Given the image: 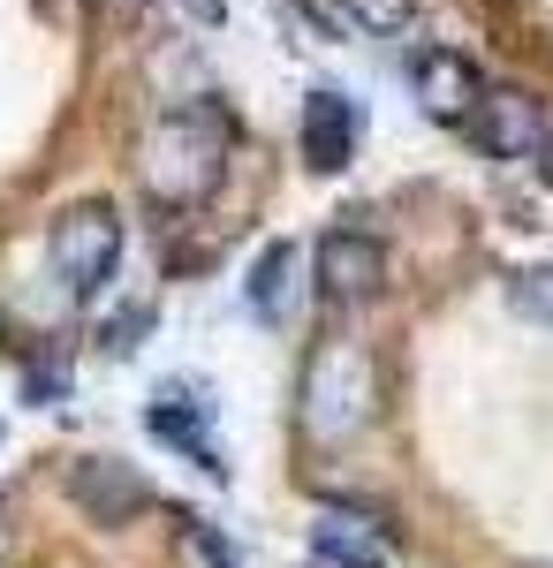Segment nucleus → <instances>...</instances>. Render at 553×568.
Instances as JSON below:
<instances>
[{
	"mask_svg": "<svg viewBox=\"0 0 553 568\" xmlns=\"http://www.w3.org/2000/svg\"><path fill=\"white\" fill-rule=\"evenodd\" d=\"M228 160H235V114L220 99H174V106L152 114V130L137 136V182L168 213L205 205L228 182Z\"/></svg>",
	"mask_w": 553,
	"mask_h": 568,
	"instance_id": "obj_1",
	"label": "nucleus"
},
{
	"mask_svg": "<svg viewBox=\"0 0 553 568\" xmlns=\"http://www.w3.org/2000/svg\"><path fill=\"white\" fill-rule=\"evenodd\" d=\"M380 417V356L364 342H341L326 334L319 349L303 356V379H296V425L319 447H341V439L372 433Z\"/></svg>",
	"mask_w": 553,
	"mask_h": 568,
	"instance_id": "obj_2",
	"label": "nucleus"
},
{
	"mask_svg": "<svg viewBox=\"0 0 553 568\" xmlns=\"http://www.w3.org/2000/svg\"><path fill=\"white\" fill-rule=\"evenodd\" d=\"M122 251H129V220L114 197H77V205H61L53 227H46V258H53V281L91 304L114 273H122Z\"/></svg>",
	"mask_w": 553,
	"mask_h": 568,
	"instance_id": "obj_3",
	"label": "nucleus"
},
{
	"mask_svg": "<svg viewBox=\"0 0 553 568\" xmlns=\"http://www.w3.org/2000/svg\"><path fill=\"white\" fill-rule=\"evenodd\" d=\"M213 417H220V402H213L205 379H160V387H152V409H144L152 439H168L174 455H190L205 478H228V455H220V439H213Z\"/></svg>",
	"mask_w": 553,
	"mask_h": 568,
	"instance_id": "obj_4",
	"label": "nucleus"
},
{
	"mask_svg": "<svg viewBox=\"0 0 553 568\" xmlns=\"http://www.w3.org/2000/svg\"><path fill=\"white\" fill-rule=\"evenodd\" d=\"M470 144L485 152V160H501V168H523V160H539L546 152V99H531V91L515 84H485V99H477V114L463 122Z\"/></svg>",
	"mask_w": 553,
	"mask_h": 568,
	"instance_id": "obj_5",
	"label": "nucleus"
},
{
	"mask_svg": "<svg viewBox=\"0 0 553 568\" xmlns=\"http://www.w3.org/2000/svg\"><path fill=\"white\" fill-rule=\"evenodd\" d=\"M311 281H319V296L326 304H372L386 288V243L372 227H326L319 243H311Z\"/></svg>",
	"mask_w": 553,
	"mask_h": 568,
	"instance_id": "obj_6",
	"label": "nucleus"
},
{
	"mask_svg": "<svg viewBox=\"0 0 553 568\" xmlns=\"http://www.w3.org/2000/svg\"><path fill=\"white\" fill-rule=\"evenodd\" d=\"M69 500L91 524H137L152 508V478L137 463H122V455H77L69 463Z\"/></svg>",
	"mask_w": 553,
	"mask_h": 568,
	"instance_id": "obj_7",
	"label": "nucleus"
},
{
	"mask_svg": "<svg viewBox=\"0 0 553 568\" xmlns=\"http://www.w3.org/2000/svg\"><path fill=\"white\" fill-rule=\"evenodd\" d=\"M410 91H418V106H425L432 122H455L463 130L470 114H477V99H485V77H477V61L455 53V45H418L410 53Z\"/></svg>",
	"mask_w": 553,
	"mask_h": 568,
	"instance_id": "obj_8",
	"label": "nucleus"
},
{
	"mask_svg": "<svg viewBox=\"0 0 553 568\" xmlns=\"http://www.w3.org/2000/svg\"><path fill=\"white\" fill-rule=\"evenodd\" d=\"M296 136H303V160L319 168V175H341L349 160H356V136H364V106L349 99V91H311L296 114Z\"/></svg>",
	"mask_w": 553,
	"mask_h": 568,
	"instance_id": "obj_9",
	"label": "nucleus"
},
{
	"mask_svg": "<svg viewBox=\"0 0 553 568\" xmlns=\"http://www.w3.org/2000/svg\"><path fill=\"white\" fill-rule=\"evenodd\" d=\"M311 561L319 568H394V538L349 508H326L311 524Z\"/></svg>",
	"mask_w": 553,
	"mask_h": 568,
	"instance_id": "obj_10",
	"label": "nucleus"
},
{
	"mask_svg": "<svg viewBox=\"0 0 553 568\" xmlns=\"http://www.w3.org/2000/svg\"><path fill=\"white\" fill-rule=\"evenodd\" d=\"M303 265H311V258H303L296 243H265V251L251 258V273H243V304H251L258 326H281V318H289Z\"/></svg>",
	"mask_w": 553,
	"mask_h": 568,
	"instance_id": "obj_11",
	"label": "nucleus"
},
{
	"mask_svg": "<svg viewBox=\"0 0 553 568\" xmlns=\"http://www.w3.org/2000/svg\"><path fill=\"white\" fill-rule=\"evenodd\" d=\"M334 8L356 31H372V39H402V31L418 23V0H334Z\"/></svg>",
	"mask_w": 553,
	"mask_h": 568,
	"instance_id": "obj_12",
	"label": "nucleus"
},
{
	"mask_svg": "<svg viewBox=\"0 0 553 568\" xmlns=\"http://www.w3.org/2000/svg\"><path fill=\"white\" fill-rule=\"evenodd\" d=\"M174 530H182V554H190L198 568H243V554H235V546H228L205 516H190V508H182V516H174Z\"/></svg>",
	"mask_w": 553,
	"mask_h": 568,
	"instance_id": "obj_13",
	"label": "nucleus"
},
{
	"mask_svg": "<svg viewBox=\"0 0 553 568\" xmlns=\"http://www.w3.org/2000/svg\"><path fill=\"white\" fill-rule=\"evenodd\" d=\"M509 304L523 311V318L553 326V265H531V273H515V281H509Z\"/></svg>",
	"mask_w": 553,
	"mask_h": 568,
	"instance_id": "obj_14",
	"label": "nucleus"
},
{
	"mask_svg": "<svg viewBox=\"0 0 553 568\" xmlns=\"http://www.w3.org/2000/svg\"><path fill=\"white\" fill-rule=\"evenodd\" d=\"M144 326H152V311H144V304H137V311H122V318H107V326H99V349H107V356H129Z\"/></svg>",
	"mask_w": 553,
	"mask_h": 568,
	"instance_id": "obj_15",
	"label": "nucleus"
},
{
	"mask_svg": "<svg viewBox=\"0 0 553 568\" xmlns=\"http://www.w3.org/2000/svg\"><path fill=\"white\" fill-rule=\"evenodd\" d=\"M539 175H546V190H553V136H546V152H539Z\"/></svg>",
	"mask_w": 553,
	"mask_h": 568,
	"instance_id": "obj_16",
	"label": "nucleus"
},
{
	"mask_svg": "<svg viewBox=\"0 0 553 568\" xmlns=\"http://www.w3.org/2000/svg\"><path fill=\"white\" fill-rule=\"evenodd\" d=\"M190 8H198V16H205V23H220V0H190Z\"/></svg>",
	"mask_w": 553,
	"mask_h": 568,
	"instance_id": "obj_17",
	"label": "nucleus"
},
{
	"mask_svg": "<svg viewBox=\"0 0 553 568\" xmlns=\"http://www.w3.org/2000/svg\"><path fill=\"white\" fill-rule=\"evenodd\" d=\"M107 8H114V16H137V8H144V0H107Z\"/></svg>",
	"mask_w": 553,
	"mask_h": 568,
	"instance_id": "obj_18",
	"label": "nucleus"
}]
</instances>
